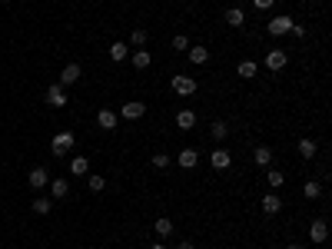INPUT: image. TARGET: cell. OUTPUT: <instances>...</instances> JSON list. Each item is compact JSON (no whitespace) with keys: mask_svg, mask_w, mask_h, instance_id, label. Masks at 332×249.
<instances>
[{"mask_svg":"<svg viewBox=\"0 0 332 249\" xmlns=\"http://www.w3.org/2000/svg\"><path fill=\"white\" fill-rule=\"evenodd\" d=\"M173 90H176L180 96L196 93V80H193V77H186V73H176V77H173Z\"/></svg>","mask_w":332,"mask_h":249,"instance_id":"1","label":"cell"},{"mask_svg":"<svg viewBox=\"0 0 332 249\" xmlns=\"http://www.w3.org/2000/svg\"><path fill=\"white\" fill-rule=\"evenodd\" d=\"M120 113H123V120H140V116L147 113V107H143L140 100H129V103H123V110H120Z\"/></svg>","mask_w":332,"mask_h":249,"instance_id":"2","label":"cell"},{"mask_svg":"<svg viewBox=\"0 0 332 249\" xmlns=\"http://www.w3.org/2000/svg\"><path fill=\"white\" fill-rule=\"evenodd\" d=\"M286 30H293V17H273L269 20V34L273 37H282Z\"/></svg>","mask_w":332,"mask_h":249,"instance_id":"3","label":"cell"},{"mask_svg":"<svg viewBox=\"0 0 332 249\" xmlns=\"http://www.w3.org/2000/svg\"><path fill=\"white\" fill-rule=\"evenodd\" d=\"M47 103H50V107H67V93H63V87H60V83L47 87Z\"/></svg>","mask_w":332,"mask_h":249,"instance_id":"4","label":"cell"},{"mask_svg":"<svg viewBox=\"0 0 332 249\" xmlns=\"http://www.w3.org/2000/svg\"><path fill=\"white\" fill-rule=\"evenodd\" d=\"M80 73H83V70H80L76 63H67V67H63V73H60V87H70V83H76V80H80Z\"/></svg>","mask_w":332,"mask_h":249,"instance_id":"5","label":"cell"},{"mask_svg":"<svg viewBox=\"0 0 332 249\" xmlns=\"http://www.w3.org/2000/svg\"><path fill=\"white\" fill-rule=\"evenodd\" d=\"M279 210H282V199H279L276 193H269V196H262V213H266V216H276Z\"/></svg>","mask_w":332,"mask_h":249,"instance_id":"6","label":"cell"},{"mask_svg":"<svg viewBox=\"0 0 332 249\" xmlns=\"http://www.w3.org/2000/svg\"><path fill=\"white\" fill-rule=\"evenodd\" d=\"M47 179H50V176H47V170H43V166L30 170V176H27V183H30L34 190H43V186H47Z\"/></svg>","mask_w":332,"mask_h":249,"instance_id":"7","label":"cell"},{"mask_svg":"<svg viewBox=\"0 0 332 249\" xmlns=\"http://www.w3.org/2000/svg\"><path fill=\"white\" fill-rule=\"evenodd\" d=\"M74 146V133H56L54 136V153H67Z\"/></svg>","mask_w":332,"mask_h":249,"instance_id":"8","label":"cell"},{"mask_svg":"<svg viewBox=\"0 0 332 249\" xmlns=\"http://www.w3.org/2000/svg\"><path fill=\"white\" fill-rule=\"evenodd\" d=\"M96 123H100V130H116V113L113 110H100L96 113Z\"/></svg>","mask_w":332,"mask_h":249,"instance_id":"9","label":"cell"},{"mask_svg":"<svg viewBox=\"0 0 332 249\" xmlns=\"http://www.w3.org/2000/svg\"><path fill=\"white\" fill-rule=\"evenodd\" d=\"M176 126H180V130H193V126H196V113H193V110H180V113H176Z\"/></svg>","mask_w":332,"mask_h":249,"instance_id":"10","label":"cell"},{"mask_svg":"<svg viewBox=\"0 0 332 249\" xmlns=\"http://www.w3.org/2000/svg\"><path fill=\"white\" fill-rule=\"evenodd\" d=\"M309 236H313V243H326V236H329V226H326L322 219H315L313 226H309Z\"/></svg>","mask_w":332,"mask_h":249,"instance_id":"11","label":"cell"},{"mask_svg":"<svg viewBox=\"0 0 332 249\" xmlns=\"http://www.w3.org/2000/svg\"><path fill=\"white\" fill-rule=\"evenodd\" d=\"M236 73H240L242 80H253L259 73V67H256V60H242L240 67H236Z\"/></svg>","mask_w":332,"mask_h":249,"instance_id":"12","label":"cell"},{"mask_svg":"<svg viewBox=\"0 0 332 249\" xmlns=\"http://www.w3.org/2000/svg\"><path fill=\"white\" fill-rule=\"evenodd\" d=\"M266 67H269V70H282V67H286V53H282V50H269Z\"/></svg>","mask_w":332,"mask_h":249,"instance_id":"13","label":"cell"},{"mask_svg":"<svg viewBox=\"0 0 332 249\" xmlns=\"http://www.w3.org/2000/svg\"><path fill=\"white\" fill-rule=\"evenodd\" d=\"M253 163H256V166H269V163H273V150H269V146H256Z\"/></svg>","mask_w":332,"mask_h":249,"instance_id":"14","label":"cell"},{"mask_svg":"<svg viewBox=\"0 0 332 249\" xmlns=\"http://www.w3.org/2000/svg\"><path fill=\"white\" fill-rule=\"evenodd\" d=\"M87 170H90V160H87V156H74V160H70V173H74V176H83Z\"/></svg>","mask_w":332,"mask_h":249,"instance_id":"15","label":"cell"},{"mask_svg":"<svg viewBox=\"0 0 332 249\" xmlns=\"http://www.w3.org/2000/svg\"><path fill=\"white\" fill-rule=\"evenodd\" d=\"M226 23H229V27H242V23H246L240 7H229V10H226Z\"/></svg>","mask_w":332,"mask_h":249,"instance_id":"16","label":"cell"},{"mask_svg":"<svg viewBox=\"0 0 332 249\" xmlns=\"http://www.w3.org/2000/svg\"><path fill=\"white\" fill-rule=\"evenodd\" d=\"M196 163H200V156H196V150H183V153H180V166H183V170H193Z\"/></svg>","mask_w":332,"mask_h":249,"instance_id":"17","label":"cell"},{"mask_svg":"<svg viewBox=\"0 0 332 249\" xmlns=\"http://www.w3.org/2000/svg\"><path fill=\"white\" fill-rule=\"evenodd\" d=\"M189 60L200 67V63H206V60H209V50H206V47H189Z\"/></svg>","mask_w":332,"mask_h":249,"instance_id":"18","label":"cell"},{"mask_svg":"<svg viewBox=\"0 0 332 249\" xmlns=\"http://www.w3.org/2000/svg\"><path fill=\"white\" fill-rule=\"evenodd\" d=\"M229 163H233V156L226 153V150H216V153H213V166H216V170H226Z\"/></svg>","mask_w":332,"mask_h":249,"instance_id":"19","label":"cell"},{"mask_svg":"<svg viewBox=\"0 0 332 249\" xmlns=\"http://www.w3.org/2000/svg\"><path fill=\"white\" fill-rule=\"evenodd\" d=\"M50 190H54L56 199H63V196L70 193V183H67V179H54V183H50Z\"/></svg>","mask_w":332,"mask_h":249,"instance_id":"20","label":"cell"},{"mask_svg":"<svg viewBox=\"0 0 332 249\" xmlns=\"http://www.w3.org/2000/svg\"><path fill=\"white\" fill-rule=\"evenodd\" d=\"M153 230H156L160 239H166V236H173V223H169V219H156V226H153Z\"/></svg>","mask_w":332,"mask_h":249,"instance_id":"21","label":"cell"},{"mask_svg":"<svg viewBox=\"0 0 332 249\" xmlns=\"http://www.w3.org/2000/svg\"><path fill=\"white\" fill-rule=\"evenodd\" d=\"M302 193H306V199H319V196H322V186H319L315 179H309V183L302 186Z\"/></svg>","mask_w":332,"mask_h":249,"instance_id":"22","label":"cell"},{"mask_svg":"<svg viewBox=\"0 0 332 249\" xmlns=\"http://www.w3.org/2000/svg\"><path fill=\"white\" fill-rule=\"evenodd\" d=\"M133 67H136V70H147L149 67V53L147 50H136V53H133Z\"/></svg>","mask_w":332,"mask_h":249,"instance_id":"23","label":"cell"},{"mask_svg":"<svg viewBox=\"0 0 332 249\" xmlns=\"http://www.w3.org/2000/svg\"><path fill=\"white\" fill-rule=\"evenodd\" d=\"M299 156H306V160H313V156H315V143H313V140H299Z\"/></svg>","mask_w":332,"mask_h":249,"instance_id":"24","label":"cell"},{"mask_svg":"<svg viewBox=\"0 0 332 249\" xmlns=\"http://www.w3.org/2000/svg\"><path fill=\"white\" fill-rule=\"evenodd\" d=\"M266 183H269L273 190H279V186L286 183V176H282V173H279V170H269V173H266Z\"/></svg>","mask_w":332,"mask_h":249,"instance_id":"25","label":"cell"},{"mask_svg":"<svg viewBox=\"0 0 332 249\" xmlns=\"http://www.w3.org/2000/svg\"><path fill=\"white\" fill-rule=\"evenodd\" d=\"M50 210H54V203H50V199H43V196L34 199V213H37V216H47Z\"/></svg>","mask_w":332,"mask_h":249,"instance_id":"26","label":"cell"},{"mask_svg":"<svg viewBox=\"0 0 332 249\" xmlns=\"http://www.w3.org/2000/svg\"><path fill=\"white\" fill-rule=\"evenodd\" d=\"M209 133L216 136V140H226V136H229V126H226V123H222V120H216V123H213V130H209Z\"/></svg>","mask_w":332,"mask_h":249,"instance_id":"27","label":"cell"},{"mask_svg":"<svg viewBox=\"0 0 332 249\" xmlns=\"http://www.w3.org/2000/svg\"><path fill=\"white\" fill-rule=\"evenodd\" d=\"M110 57L113 60H127V43H120V40H116V43L110 47Z\"/></svg>","mask_w":332,"mask_h":249,"instance_id":"28","label":"cell"},{"mask_svg":"<svg viewBox=\"0 0 332 249\" xmlns=\"http://www.w3.org/2000/svg\"><path fill=\"white\" fill-rule=\"evenodd\" d=\"M87 183H90V190H93V193H100L103 186H107V179H103V176H90Z\"/></svg>","mask_w":332,"mask_h":249,"instance_id":"29","label":"cell"},{"mask_svg":"<svg viewBox=\"0 0 332 249\" xmlns=\"http://www.w3.org/2000/svg\"><path fill=\"white\" fill-rule=\"evenodd\" d=\"M153 166H156V170H166V166H169V156H166V153H156V156H153Z\"/></svg>","mask_w":332,"mask_h":249,"instance_id":"30","label":"cell"},{"mask_svg":"<svg viewBox=\"0 0 332 249\" xmlns=\"http://www.w3.org/2000/svg\"><path fill=\"white\" fill-rule=\"evenodd\" d=\"M133 47H143V43H147V30H133Z\"/></svg>","mask_w":332,"mask_h":249,"instance_id":"31","label":"cell"},{"mask_svg":"<svg viewBox=\"0 0 332 249\" xmlns=\"http://www.w3.org/2000/svg\"><path fill=\"white\" fill-rule=\"evenodd\" d=\"M173 47H176V50H189V40L180 34V37H173Z\"/></svg>","mask_w":332,"mask_h":249,"instance_id":"32","label":"cell"},{"mask_svg":"<svg viewBox=\"0 0 332 249\" xmlns=\"http://www.w3.org/2000/svg\"><path fill=\"white\" fill-rule=\"evenodd\" d=\"M253 3H256V10H269L273 7V0H253Z\"/></svg>","mask_w":332,"mask_h":249,"instance_id":"33","label":"cell"},{"mask_svg":"<svg viewBox=\"0 0 332 249\" xmlns=\"http://www.w3.org/2000/svg\"><path fill=\"white\" fill-rule=\"evenodd\" d=\"M180 249H193V243H180Z\"/></svg>","mask_w":332,"mask_h":249,"instance_id":"34","label":"cell"},{"mask_svg":"<svg viewBox=\"0 0 332 249\" xmlns=\"http://www.w3.org/2000/svg\"><path fill=\"white\" fill-rule=\"evenodd\" d=\"M286 249H302V246H295V243H289V246H286Z\"/></svg>","mask_w":332,"mask_h":249,"instance_id":"35","label":"cell"},{"mask_svg":"<svg viewBox=\"0 0 332 249\" xmlns=\"http://www.w3.org/2000/svg\"><path fill=\"white\" fill-rule=\"evenodd\" d=\"M149 249H166V246H160V243H156V246H149Z\"/></svg>","mask_w":332,"mask_h":249,"instance_id":"36","label":"cell"}]
</instances>
